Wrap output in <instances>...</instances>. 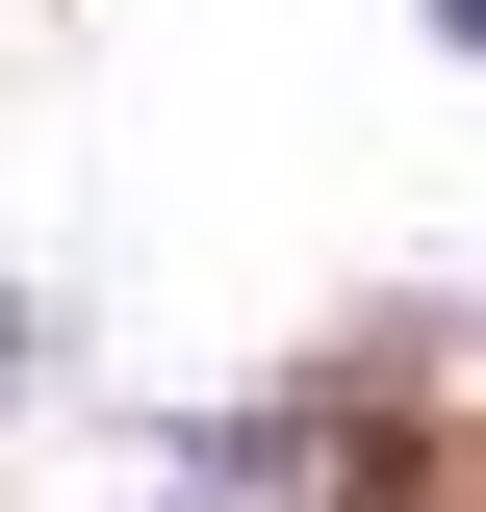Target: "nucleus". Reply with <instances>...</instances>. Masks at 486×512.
Listing matches in <instances>:
<instances>
[{"mask_svg":"<svg viewBox=\"0 0 486 512\" xmlns=\"http://www.w3.org/2000/svg\"><path fill=\"white\" fill-rule=\"evenodd\" d=\"M410 26H435V52H486V0H410Z\"/></svg>","mask_w":486,"mask_h":512,"instance_id":"nucleus-3","label":"nucleus"},{"mask_svg":"<svg viewBox=\"0 0 486 512\" xmlns=\"http://www.w3.org/2000/svg\"><path fill=\"white\" fill-rule=\"evenodd\" d=\"M128 512H410V436H384V410H333V384H282V410L154 436V487H128Z\"/></svg>","mask_w":486,"mask_h":512,"instance_id":"nucleus-1","label":"nucleus"},{"mask_svg":"<svg viewBox=\"0 0 486 512\" xmlns=\"http://www.w3.org/2000/svg\"><path fill=\"white\" fill-rule=\"evenodd\" d=\"M26 359H52V308H26V282H0V384H26Z\"/></svg>","mask_w":486,"mask_h":512,"instance_id":"nucleus-2","label":"nucleus"}]
</instances>
